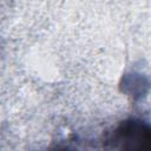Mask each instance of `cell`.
<instances>
[{
  "label": "cell",
  "mask_w": 151,
  "mask_h": 151,
  "mask_svg": "<svg viewBox=\"0 0 151 151\" xmlns=\"http://www.w3.org/2000/svg\"><path fill=\"white\" fill-rule=\"evenodd\" d=\"M117 151H151V138L147 125L131 120L122 125L116 133Z\"/></svg>",
  "instance_id": "6da1fadb"
}]
</instances>
